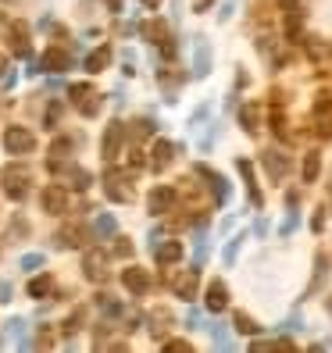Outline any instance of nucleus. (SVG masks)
Instances as JSON below:
<instances>
[{
  "mask_svg": "<svg viewBox=\"0 0 332 353\" xmlns=\"http://www.w3.org/2000/svg\"><path fill=\"white\" fill-rule=\"evenodd\" d=\"M121 285L129 289L133 296H147L150 293V272H143V268H126V272H121Z\"/></svg>",
  "mask_w": 332,
  "mask_h": 353,
  "instance_id": "6e6552de",
  "label": "nucleus"
},
{
  "mask_svg": "<svg viewBox=\"0 0 332 353\" xmlns=\"http://www.w3.org/2000/svg\"><path fill=\"white\" fill-rule=\"evenodd\" d=\"M82 272H86L90 282L108 279V257H104V250H86V257H82Z\"/></svg>",
  "mask_w": 332,
  "mask_h": 353,
  "instance_id": "1a4fd4ad",
  "label": "nucleus"
},
{
  "mask_svg": "<svg viewBox=\"0 0 332 353\" xmlns=\"http://www.w3.org/2000/svg\"><path fill=\"white\" fill-rule=\"evenodd\" d=\"M279 8H282V11H293V8H297V0H279Z\"/></svg>",
  "mask_w": 332,
  "mask_h": 353,
  "instance_id": "4c0bfd02",
  "label": "nucleus"
},
{
  "mask_svg": "<svg viewBox=\"0 0 332 353\" xmlns=\"http://www.w3.org/2000/svg\"><path fill=\"white\" fill-rule=\"evenodd\" d=\"M143 36H147L150 39V43H157L164 54H175V47H172V36H168V29H164V22H157V18H150V22L147 26H143Z\"/></svg>",
  "mask_w": 332,
  "mask_h": 353,
  "instance_id": "9b49d317",
  "label": "nucleus"
},
{
  "mask_svg": "<svg viewBox=\"0 0 332 353\" xmlns=\"http://www.w3.org/2000/svg\"><path fill=\"white\" fill-rule=\"evenodd\" d=\"M154 257H157V264H175V261L182 257V243H175V239L157 243V246H154Z\"/></svg>",
  "mask_w": 332,
  "mask_h": 353,
  "instance_id": "6ab92c4d",
  "label": "nucleus"
},
{
  "mask_svg": "<svg viewBox=\"0 0 332 353\" xmlns=\"http://www.w3.org/2000/svg\"><path fill=\"white\" fill-rule=\"evenodd\" d=\"M121 143H126V125H121V121H111V125L104 129V143H100L104 161H115L121 154Z\"/></svg>",
  "mask_w": 332,
  "mask_h": 353,
  "instance_id": "423d86ee",
  "label": "nucleus"
},
{
  "mask_svg": "<svg viewBox=\"0 0 332 353\" xmlns=\"http://www.w3.org/2000/svg\"><path fill=\"white\" fill-rule=\"evenodd\" d=\"M68 65H72V54L65 47H47L43 57H39V68L43 72H68Z\"/></svg>",
  "mask_w": 332,
  "mask_h": 353,
  "instance_id": "9d476101",
  "label": "nucleus"
},
{
  "mask_svg": "<svg viewBox=\"0 0 332 353\" xmlns=\"http://www.w3.org/2000/svg\"><path fill=\"white\" fill-rule=\"evenodd\" d=\"M57 243H61V246H82V243H86V232H82L79 225H68V228H61Z\"/></svg>",
  "mask_w": 332,
  "mask_h": 353,
  "instance_id": "5701e85b",
  "label": "nucleus"
},
{
  "mask_svg": "<svg viewBox=\"0 0 332 353\" xmlns=\"http://www.w3.org/2000/svg\"><path fill=\"white\" fill-rule=\"evenodd\" d=\"M286 14H289V22H286V36H289V39H297V36H300V11L293 8V11H286Z\"/></svg>",
  "mask_w": 332,
  "mask_h": 353,
  "instance_id": "cd10ccee",
  "label": "nucleus"
},
{
  "mask_svg": "<svg viewBox=\"0 0 332 353\" xmlns=\"http://www.w3.org/2000/svg\"><path fill=\"white\" fill-rule=\"evenodd\" d=\"M4 65H8V61H4V54H0V72H4Z\"/></svg>",
  "mask_w": 332,
  "mask_h": 353,
  "instance_id": "ea45409f",
  "label": "nucleus"
},
{
  "mask_svg": "<svg viewBox=\"0 0 332 353\" xmlns=\"http://www.w3.org/2000/svg\"><path fill=\"white\" fill-rule=\"evenodd\" d=\"M115 243H118V246H115L118 257H129V254H133V243H129V239H115Z\"/></svg>",
  "mask_w": 332,
  "mask_h": 353,
  "instance_id": "72a5a7b5",
  "label": "nucleus"
},
{
  "mask_svg": "<svg viewBox=\"0 0 332 353\" xmlns=\"http://www.w3.org/2000/svg\"><path fill=\"white\" fill-rule=\"evenodd\" d=\"M104 193H108L115 203H133V196H136V190H133V175L111 168L108 175H104Z\"/></svg>",
  "mask_w": 332,
  "mask_h": 353,
  "instance_id": "f257e3e1",
  "label": "nucleus"
},
{
  "mask_svg": "<svg viewBox=\"0 0 332 353\" xmlns=\"http://www.w3.org/2000/svg\"><path fill=\"white\" fill-rule=\"evenodd\" d=\"M207 72V47H197V75Z\"/></svg>",
  "mask_w": 332,
  "mask_h": 353,
  "instance_id": "473e14b6",
  "label": "nucleus"
},
{
  "mask_svg": "<svg viewBox=\"0 0 332 353\" xmlns=\"http://www.w3.org/2000/svg\"><path fill=\"white\" fill-rule=\"evenodd\" d=\"M29 185H32V175H29V168H18V164H11V168L4 172V193H8L11 200H26Z\"/></svg>",
  "mask_w": 332,
  "mask_h": 353,
  "instance_id": "20e7f679",
  "label": "nucleus"
},
{
  "mask_svg": "<svg viewBox=\"0 0 332 353\" xmlns=\"http://www.w3.org/2000/svg\"><path fill=\"white\" fill-rule=\"evenodd\" d=\"M68 97H72L75 111H79L82 118H97V111H100V93H97V86H90V82H75V86L68 90Z\"/></svg>",
  "mask_w": 332,
  "mask_h": 353,
  "instance_id": "f03ea898",
  "label": "nucleus"
},
{
  "mask_svg": "<svg viewBox=\"0 0 332 353\" xmlns=\"http://www.w3.org/2000/svg\"><path fill=\"white\" fill-rule=\"evenodd\" d=\"M39 203L47 214H68V185H47L39 193Z\"/></svg>",
  "mask_w": 332,
  "mask_h": 353,
  "instance_id": "39448f33",
  "label": "nucleus"
},
{
  "mask_svg": "<svg viewBox=\"0 0 332 353\" xmlns=\"http://www.w3.org/2000/svg\"><path fill=\"white\" fill-rule=\"evenodd\" d=\"M133 136H136V139H143V136H150V121H147V118H139L136 125H133Z\"/></svg>",
  "mask_w": 332,
  "mask_h": 353,
  "instance_id": "2f4dec72",
  "label": "nucleus"
},
{
  "mask_svg": "<svg viewBox=\"0 0 332 353\" xmlns=\"http://www.w3.org/2000/svg\"><path fill=\"white\" fill-rule=\"evenodd\" d=\"M108 61H111V50L108 47H100L86 57V72H100V68H108Z\"/></svg>",
  "mask_w": 332,
  "mask_h": 353,
  "instance_id": "393cba45",
  "label": "nucleus"
},
{
  "mask_svg": "<svg viewBox=\"0 0 332 353\" xmlns=\"http://www.w3.org/2000/svg\"><path fill=\"white\" fill-rule=\"evenodd\" d=\"M307 54L315 57V61H325L329 57V43H325V39H318V36H311L307 39Z\"/></svg>",
  "mask_w": 332,
  "mask_h": 353,
  "instance_id": "bb28decb",
  "label": "nucleus"
},
{
  "mask_svg": "<svg viewBox=\"0 0 332 353\" xmlns=\"http://www.w3.org/2000/svg\"><path fill=\"white\" fill-rule=\"evenodd\" d=\"M318 172H322V154H304V164H300V175H304V182H315L318 179Z\"/></svg>",
  "mask_w": 332,
  "mask_h": 353,
  "instance_id": "412c9836",
  "label": "nucleus"
},
{
  "mask_svg": "<svg viewBox=\"0 0 332 353\" xmlns=\"http://www.w3.org/2000/svg\"><path fill=\"white\" fill-rule=\"evenodd\" d=\"M50 293H54V279H50V275H39V279L29 282V296L43 300V296H50Z\"/></svg>",
  "mask_w": 332,
  "mask_h": 353,
  "instance_id": "b1692460",
  "label": "nucleus"
},
{
  "mask_svg": "<svg viewBox=\"0 0 332 353\" xmlns=\"http://www.w3.org/2000/svg\"><path fill=\"white\" fill-rule=\"evenodd\" d=\"M172 203H175V190H172V185H157V190L150 193V200H147L150 214H168Z\"/></svg>",
  "mask_w": 332,
  "mask_h": 353,
  "instance_id": "4468645a",
  "label": "nucleus"
},
{
  "mask_svg": "<svg viewBox=\"0 0 332 353\" xmlns=\"http://www.w3.org/2000/svg\"><path fill=\"white\" fill-rule=\"evenodd\" d=\"M93 232H97L100 239H108V236H115V218H111V214H100V218L93 221Z\"/></svg>",
  "mask_w": 332,
  "mask_h": 353,
  "instance_id": "a878e982",
  "label": "nucleus"
},
{
  "mask_svg": "<svg viewBox=\"0 0 332 353\" xmlns=\"http://www.w3.org/2000/svg\"><path fill=\"white\" fill-rule=\"evenodd\" d=\"M236 328L246 332V336H254V332H257V321H254V318H246V314H236Z\"/></svg>",
  "mask_w": 332,
  "mask_h": 353,
  "instance_id": "c756f323",
  "label": "nucleus"
},
{
  "mask_svg": "<svg viewBox=\"0 0 332 353\" xmlns=\"http://www.w3.org/2000/svg\"><path fill=\"white\" fill-rule=\"evenodd\" d=\"M207 310H211V314H218V310H225L229 307V289H225V282H211L207 285Z\"/></svg>",
  "mask_w": 332,
  "mask_h": 353,
  "instance_id": "f3484780",
  "label": "nucleus"
},
{
  "mask_svg": "<svg viewBox=\"0 0 332 353\" xmlns=\"http://www.w3.org/2000/svg\"><path fill=\"white\" fill-rule=\"evenodd\" d=\"M315 129L322 139H332V97L329 93H318L315 100Z\"/></svg>",
  "mask_w": 332,
  "mask_h": 353,
  "instance_id": "0eeeda50",
  "label": "nucleus"
},
{
  "mask_svg": "<svg viewBox=\"0 0 332 353\" xmlns=\"http://www.w3.org/2000/svg\"><path fill=\"white\" fill-rule=\"evenodd\" d=\"M168 350H175V353H190L193 346L186 343V339H172V343H168Z\"/></svg>",
  "mask_w": 332,
  "mask_h": 353,
  "instance_id": "f704fd0d",
  "label": "nucleus"
},
{
  "mask_svg": "<svg viewBox=\"0 0 332 353\" xmlns=\"http://www.w3.org/2000/svg\"><path fill=\"white\" fill-rule=\"evenodd\" d=\"M243 125H246V132H257V108H254V103H251V108H243Z\"/></svg>",
  "mask_w": 332,
  "mask_h": 353,
  "instance_id": "c85d7f7f",
  "label": "nucleus"
},
{
  "mask_svg": "<svg viewBox=\"0 0 332 353\" xmlns=\"http://www.w3.org/2000/svg\"><path fill=\"white\" fill-rule=\"evenodd\" d=\"M197 285H200V272H193V268H190V272H182V275L172 282V289H175L179 300H193V296H197Z\"/></svg>",
  "mask_w": 332,
  "mask_h": 353,
  "instance_id": "ddd939ff",
  "label": "nucleus"
},
{
  "mask_svg": "<svg viewBox=\"0 0 332 353\" xmlns=\"http://www.w3.org/2000/svg\"><path fill=\"white\" fill-rule=\"evenodd\" d=\"M143 4H147V8H157V4H161V0H143Z\"/></svg>",
  "mask_w": 332,
  "mask_h": 353,
  "instance_id": "58836bf2",
  "label": "nucleus"
},
{
  "mask_svg": "<svg viewBox=\"0 0 332 353\" xmlns=\"http://www.w3.org/2000/svg\"><path fill=\"white\" fill-rule=\"evenodd\" d=\"M193 172L207 182V185H211V193L218 196V200H225V196H229V185H225V179L218 175V172H211V168H207V164H193Z\"/></svg>",
  "mask_w": 332,
  "mask_h": 353,
  "instance_id": "dca6fc26",
  "label": "nucleus"
},
{
  "mask_svg": "<svg viewBox=\"0 0 332 353\" xmlns=\"http://www.w3.org/2000/svg\"><path fill=\"white\" fill-rule=\"evenodd\" d=\"M54 172H65V179L72 182V190H86V185H90V172H82V168H72V164H57Z\"/></svg>",
  "mask_w": 332,
  "mask_h": 353,
  "instance_id": "aec40b11",
  "label": "nucleus"
},
{
  "mask_svg": "<svg viewBox=\"0 0 332 353\" xmlns=\"http://www.w3.org/2000/svg\"><path fill=\"white\" fill-rule=\"evenodd\" d=\"M236 168H240V175L246 179V190H251V203H254V207H261V203H264V196H261V190L254 185V168H251V164H246V161H240Z\"/></svg>",
  "mask_w": 332,
  "mask_h": 353,
  "instance_id": "4be33fe9",
  "label": "nucleus"
},
{
  "mask_svg": "<svg viewBox=\"0 0 332 353\" xmlns=\"http://www.w3.org/2000/svg\"><path fill=\"white\" fill-rule=\"evenodd\" d=\"M8 39H11V50H14L18 57H29L32 43H29V26H26V22H11V26H8Z\"/></svg>",
  "mask_w": 332,
  "mask_h": 353,
  "instance_id": "f8f14e48",
  "label": "nucleus"
},
{
  "mask_svg": "<svg viewBox=\"0 0 332 353\" xmlns=\"http://www.w3.org/2000/svg\"><path fill=\"white\" fill-rule=\"evenodd\" d=\"M39 264H43V257H39V254H29V257H22V268H39Z\"/></svg>",
  "mask_w": 332,
  "mask_h": 353,
  "instance_id": "c9c22d12",
  "label": "nucleus"
},
{
  "mask_svg": "<svg viewBox=\"0 0 332 353\" xmlns=\"http://www.w3.org/2000/svg\"><path fill=\"white\" fill-rule=\"evenodd\" d=\"M82 318H86V310H75V314L65 321V332H68V336H72V332H79V325H82Z\"/></svg>",
  "mask_w": 332,
  "mask_h": 353,
  "instance_id": "7c9ffc66",
  "label": "nucleus"
},
{
  "mask_svg": "<svg viewBox=\"0 0 332 353\" xmlns=\"http://www.w3.org/2000/svg\"><path fill=\"white\" fill-rule=\"evenodd\" d=\"M4 147H8V154H14V157H26V154L36 150V136H32L29 129H22V125H11V129L4 132Z\"/></svg>",
  "mask_w": 332,
  "mask_h": 353,
  "instance_id": "7ed1b4c3",
  "label": "nucleus"
},
{
  "mask_svg": "<svg viewBox=\"0 0 332 353\" xmlns=\"http://www.w3.org/2000/svg\"><path fill=\"white\" fill-rule=\"evenodd\" d=\"M172 157H175V147H172L168 139H157L154 150H150V168H154V172H164V168L172 164Z\"/></svg>",
  "mask_w": 332,
  "mask_h": 353,
  "instance_id": "2eb2a0df",
  "label": "nucleus"
},
{
  "mask_svg": "<svg viewBox=\"0 0 332 353\" xmlns=\"http://www.w3.org/2000/svg\"><path fill=\"white\" fill-rule=\"evenodd\" d=\"M211 4H215V0H193V11H207Z\"/></svg>",
  "mask_w": 332,
  "mask_h": 353,
  "instance_id": "e433bc0d",
  "label": "nucleus"
},
{
  "mask_svg": "<svg viewBox=\"0 0 332 353\" xmlns=\"http://www.w3.org/2000/svg\"><path fill=\"white\" fill-rule=\"evenodd\" d=\"M264 172H268V179H286V172H289V161H286V154H279V150H264Z\"/></svg>",
  "mask_w": 332,
  "mask_h": 353,
  "instance_id": "a211bd4d",
  "label": "nucleus"
}]
</instances>
